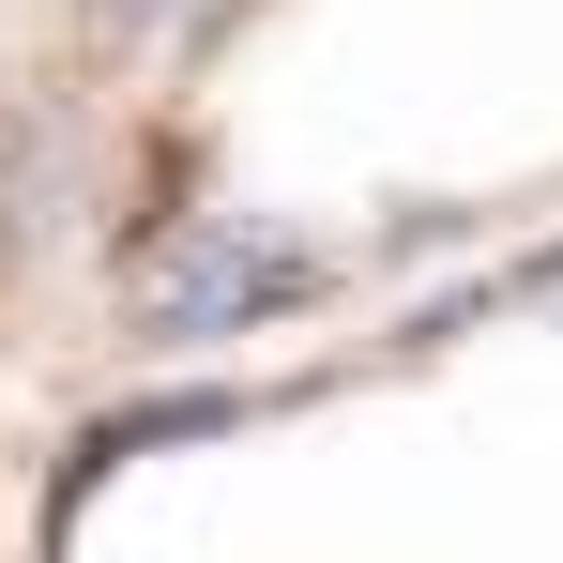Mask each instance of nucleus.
<instances>
[{
    "label": "nucleus",
    "instance_id": "f257e3e1",
    "mask_svg": "<svg viewBox=\"0 0 563 563\" xmlns=\"http://www.w3.org/2000/svg\"><path fill=\"white\" fill-rule=\"evenodd\" d=\"M289 289H305V260H289V244L229 229V213H198L184 244L137 275V320H153V335H229L244 305H289Z\"/></svg>",
    "mask_w": 563,
    "mask_h": 563
},
{
    "label": "nucleus",
    "instance_id": "f03ea898",
    "mask_svg": "<svg viewBox=\"0 0 563 563\" xmlns=\"http://www.w3.org/2000/svg\"><path fill=\"white\" fill-rule=\"evenodd\" d=\"M15 229H31V122H0V260H15Z\"/></svg>",
    "mask_w": 563,
    "mask_h": 563
},
{
    "label": "nucleus",
    "instance_id": "7ed1b4c3",
    "mask_svg": "<svg viewBox=\"0 0 563 563\" xmlns=\"http://www.w3.org/2000/svg\"><path fill=\"white\" fill-rule=\"evenodd\" d=\"M153 15H168V0H92V31H107V46H137Z\"/></svg>",
    "mask_w": 563,
    "mask_h": 563
}]
</instances>
